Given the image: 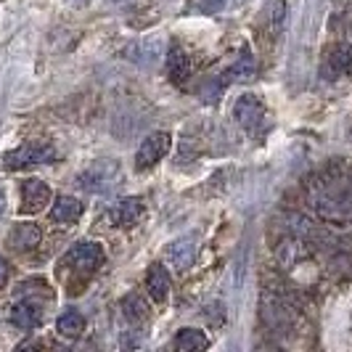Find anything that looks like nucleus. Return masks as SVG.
I'll use <instances>...</instances> for the list:
<instances>
[{
    "mask_svg": "<svg viewBox=\"0 0 352 352\" xmlns=\"http://www.w3.org/2000/svg\"><path fill=\"white\" fill-rule=\"evenodd\" d=\"M120 177H122V170H120V164L114 159H98V162L90 164L88 170L80 173L77 183L88 194H106L120 183Z\"/></svg>",
    "mask_w": 352,
    "mask_h": 352,
    "instance_id": "obj_1",
    "label": "nucleus"
},
{
    "mask_svg": "<svg viewBox=\"0 0 352 352\" xmlns=\"http://www.w3.org/2000/svg\"><path fill=\"white\" fill-rule=\"evenodd\" d=\"M233 120L249 135H263L265 127H267V111L254 93H244L233 104Z\"/></svg>",
    "mask_w": 352,
    "mask_h": 352,
    "instance_id": "obj_2",
    "label": "nucleus"
},
{
    "mask_svg": "<svg viewBox=\"0 0 352 352\" xmlns=\"http://www.w3.org/2000/svg\"><path fill=\"white\" fill-rule=\"evenodd\" d=\"M58 157L56 148L45 141H30L24 146H19L14 151H8L3 157V167L6 170H24V167H32V164H48Z\"/></svg>",
    "mask_w": 352,
    "mask_h": 352,
    "instance_id": "obj_3",
    "label": "nucleus"
},
{
    "mask_svg": "<svg viewBox=\"0 0 352 352\" xmlns=\"http://www.w3.org/2000/svg\"><path fill=\"white\" fill-rule=\"evenodd\" d=\"M104 260H106L104 247L96 244V241H77V244H72L67 257H64V263L72 265L80 273H96L104 265Z\"/></svg>",
    "mask_w": 352,
    "mask_h": 352,
    "instance_id": "obj_4",
    "label": "nucleus"
},
{
    "mask_svg": "<svg viewBox=\"0 0 352 352\" xmlns=\"http://www.w3.org/2000/svg\"><path fill=\"white\" fill-rule=\"evenodd\" d=\"M170 146H173V135H170V133H154V135H148V138L141 143L138 154H135V170H138V173L151 170L157 162H162V159L167 157Z\"/></svg>",
    "mask_w": 352,
    "mask_h": 352,
    "instance_id": "obj_5",
    "label": "nucleus"
},
{
    "mask_svg": "<svg viewBox=\"0 0 352 352\" xmlns=\"http://www.w3.org/2000/svg\"><path fill=\"white\" fill-rule=\"evenodd\" d=\"M352 74V43H339L326 53L320 64V77L323 80H339Z\"/></svg>",
    "mask_w": 352,
    "mask_h": 352,
    "instance_id": "obj_6",
    "label": "nucleus"
},
{
    "mask_svg": "<svg viewBox=\"0 0 352 352\" xmlns=\"http://www.w3.org/2000/svg\"><path fill=\"white\" fill-rule=\"evenodd\" d=\"M51 204V188L37 180V177H27L21 183V212H30V214H37Z\"/></svg>",
    "mask_w": 352,
    "mask_h": 352,
    "instance_id": "obj_7",
    "label": "nucleus"
},
{
    "mask_svg": "<svg viewBox=\"0 0 352 352\" xmlns=\"http://www.w3.org/2000/svg\"><path fill=\"white\" fill-rule=\"evenodd\" d=\"M196 257H199V239L196 236H183L175 239L170 247H167V263L177 267L180 273H186L188 267H194Z\"/></svg>",
    "mask_w": 352,
    "mask_h": 352,
    "instance_id": "obj_8",
    "label": "nucleus"
},
{
    "mask_svg": "<svg viewBox=\"0 0 352 352\" xmlns=\"http://www.w3.org/2000/svg\"><path fill=\"white\" fill-rule=\"evenodd\" d=\"M141 214H143L141 199H138V196H124V199L111 204L109 220H111L117 228H130V226H135V223L141 220Z\"/></svg>",
    "mask_w": 352,
    "mask_h": 352,
    "instance_id": "obj_9",
    "label": "nucleus"
},
{
    "mask_svg": "<svg viewBox=\"0 0 352 352\" xmlns=\"http://www.w3.org/2000/svg\"><path fill=\"white\" fill-rule=\"evenodd\" d=\"M11 320L21 331H32V329H37L43 323V310H40V305L35 300H21L14 305Z\"/></svg>",
    "mask_w": 352,
    "mask_h": 352,
    "instance_id": "obj_10",
    "label": "nucleus"
},
{
    "mask_svg": "<svg viewBox=\"0 0 352 352\" xmlns=\"http://www.w3.org/2000/svg\"><path fill=\"white\" fill-rule=\"evenodd\" d=\"M146 289L151 294L154 302H164L170 297V289H173V278H170V270L164 265H151L148 273H146Z\"/></svg>",
    "mask_w": 352,
    "mask_h": 352,
    "instance_id": "obj_11",
    "label": "nucleus"
},
{
    "mask_svg": "<svg viewBox=\"0 0 352 352\" xmlns=\"http://www.w3.org/2000/svg\"><path fill=\"white\" fill-rule=\"evenodd\" d=\"M40 239H43L40 226H35V223H19V226H14L11 236H8V244L16 252H30V249H35L40 244Z\"/></svg>",
    "mask_w": 352,
    "mask_h": 352,
    "instance_id": "obj_12",
    "label": "nucleus"
},
{
    "mask_svg": "<svg viewBox=\"0 0 352 352\" xmlns=\"http://www.w3.org/2000/svg\"><path fill=\"white\" fill-rule=\"evenodd\" d=\"M167 74L175 85H183L191 77V58L180 45H170L167 51Z\"/></svg>",
    "mask_w": 352,
    "mask_h": 352,
    "instance_id": "obj_13",
    "label": "nucleus"
},
{
    "mask_svg": "<svg viewBox=\"0 0 352 352\" xmlns=\"http://www.w3.org/2000/svg\"><path fill=\"white\" fill-rule=\"evenodd\" d=\"M82 217V204L74 199V196H58L51 207V220L53 223H61V226H69L77 223Z\"/></svg>",
    "mask_w": 352,
    "mask_h": 352,
    "instance_id": "obj_14",
    "label": "nucleus"
},
{
    "mask_svg": "<svg viewBox=\"0 0 352 352\" xmlns=\"http://www.w3.org/2000/svg\"><path fill=\"white\" fill-rule=\"evenodd\" d=\"M210 342H207V336L204 331H199V329H183V331H177V336L173 339V347L180 352H199L204 350Z\"/></svg>",
    "mask_w": 352,
    "mask_h": 352,
    "instance_id": "obj_15",
    "label": "nucleus"
},
{
    "mask_svg": "<svg viewBox=\"0 0 352 352\" xmlns=\"http://www.w3.org/2000/svg\"><path fill=\"white\" fill-rule=\"evenodd\" d=\"M120 307H122L124 318H130V320H143V318H148V302L141 297V292L124 294L122 302H120Z\"/></svg>",
    "mask_w": 352,
    "mask_h": 352,
    "instance_id": "obj_16",
    "label": "nucleus"
},
{
    "mask_svg": "<svg viewBox=\"0 0 352 352\" xmlns=\"http://www.w3.org/2000/svg\"><path fill=\"white\" fill-rule=\"evenodd\" d=\"M56 329H58V334H61V336H69V339H74V336H80L82 331H85V318L80 316L77 310H69V313H64V316L58 318Z\"/></svg>",
    "mask_w": 352,
    "mask_h": 352,
    "instance_id": "obj_17",
    "label": "nucleus"
},
{
    "mask_svg": "<svg viewBox=\"0 0 352 352\" xmlns=\"http://www.w3.org/2000/svg\"><path fill=\"white\" fill-rule=\"evenodd\" d=\"M283 19H286V3L283 0H265V21H267V30L273 35L281 32Z\"/></svg>",
    "mask_w": 352,
    "mask_h": 352,
    "instance_id": "obj_18",
    "label": "nucleus"
},
{
    "mask_svg": "<svg viewBox=\"0 0 352 352\" xmlns=\"http://www.w3.org/2000/svg\"><path fill=\"white\" fill-rule=\"evenodd\" d=\"M254 69H257V64H254V56H252L249 51H244V53H241V58H239V61L230 67L228 74L233 77V80H249V77L254 74Z\"/></svg>",
    "mask_w": 352,
    "mask_h": 352,
    "instance_id": "obj_19",
    "label": "nucleus"
},
{
    "mask_svg": "<svg viewBox=\"0 0 352 352\" xmlns=\"http://www.w3.org/2000/svg\"><path fill=\"white\" fill-rule=\"evenodd\" d=\"M8 276H11V267H8V263L0 257V289L6 286V281H8Z\"/></svg>",
    "mask_w": 352,
    "mask_h": 352,
    "instance_id": "obj_20",
    "label": "nucleus"
},
{
    "mask_svg": "<svg viewBox=\"0 0 352 352\" xmlns=\"http://www.w3.org/2000/svg\"><path fill=\"white\" fill-rule=\"evenodd\" d=\"M3 212H6V194L0 191V217H3Z\"/></svg>",
    "mask_w": 352,
    "mask_h": 352,
    "instance_id": "obj_21",
    "label": "nucleus"
}]
</instances>
